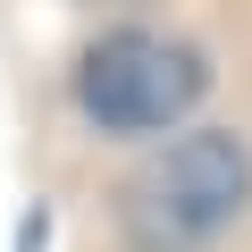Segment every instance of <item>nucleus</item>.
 I'll list each match as a JSON object with an SVG mask.
<instances>
[{
    "label": "nucleus",
    "mask_w": 252,
    "mask_h": 252,
    "mask_svg": "<svg viewBox=\"0 0 252 252\" xmlns=\"http://www.w3.org/2000/svg\"><path fill=\"white\" fill-rule=\"evenodd\" d=\"M252 202V152L219 126L177 135L126 185V244L135 252H210Z\"/></svg>",
    "instance_id": "1"
},
{
    "label": "nucleus",
    "mask_w": 252,
    "mask_h": 252,
    "mask_svg": "<svg viewBox=\"0 0 252 252\" xmlns=\"http://www.w3.org/2000/svg\"><path fill=\"white\" fill-rule=\"evenodd\" d=\"M210 67L193 42H168V34H101L76 67V109L101 126V135H168V126L202 101Z\"/></svg>",
    "instance_id": "2"
}]
</instances>
